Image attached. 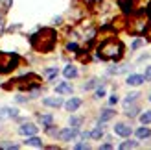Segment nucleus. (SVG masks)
Returning a JSON list of instances; mask_svg holds the SVG:
<instances>
[{"label": "nucleus", "instance_id": "35", "mask_svg": "<svg viewBox=\"0 0 151 150\" xmlns=\"http://www.w3.org/2000/svg\"><path fill=\"white\" fill-rule=\"evenodd\" d=\"M85 2H94V0H85Z\"/></svg>", "mask_w": 151, "mask_h": 150}, {"label": "nucleus", "instance_id": "14", "mask_svg": "<svg viewBox=\"0 0 151 150\" xmlns=\"http://www.w3.org/2000/svg\"><path fill=\"white\" fill-rule=\"evenodd\" d=\"M112 117H114V111H112V109H103V113L100 115V124H103V122L111 121Z\"/></svg>", "mask_w": 151, "mask_h": 150}, {"label": "nucleus", "instance_id": "23", "mask_svg": "<svg viewBox=\"0 0 151 150\" xmlns=\"http://www.w3.org/2000/svg\"><path fill=\"white\" fill-rule=\"evenodd\" d=\"M66 50H70V52H78L79 47H78L76 43H68V44H66Z\"/></svg>", "mask_w": 151, "mask_h": 150}, {"label": "nucleus", "instance_id": "7", "mask_svg": "<svg viewBox=\"0 0 151 150\" xmlns=\"http://www.w3.org/2000/svg\"><path fill=\"white\" fill-rule=\"evenodd\" d=\"M37 130H39V128H37L35 124H29L28 122V124H22L20 128H19V133H20V135H35Z\"/></svg>", "mask_w": 151, "mask_h": 150}, {"label": "nucleus", "instance_id": "28", "mask_svg": "<svg viewBox=\"0 0 151 150\" xmlns=\"http://www.w3.org/2000/svg\"><path fill=\"white\" fill-rule=\"evenodd\" d=\"M116 102H118V96H116V95H112L111 98H109V104H111V106H114Z\"/></svg>", "mask_w": 151, "mask_h": 150}, {"label": "nucleus", "instance_id": "22", "mask_svg": "<svg viewBox=\"0 0 151 150\" xmlns=\"http://www.w3.org/2000/svg\"><path fill=\"white\" fill-rule=\"evenodd\" d=\"M96 98H101V96H105V87H98L96 89V93H94Z\"/></svg>", "mask_w": 151, "mask_h": 150}, {"label": "nucleus", "instance_id": "6", "mask_svg": "<svg viewBox=\"0 0 151 150\" xmlns=\"http://www.w3.org/2000/svg\"><path fill=\"white\" fill-rule=\"evenodd\" d=\"M146 82V76L144 74H129L127 76V80H125V84L127 85H142Z\"/></svg>", "mask_w": 151, "mask_h": 150}, {"label": "nucleus", "instance_id": "30", "mask_svg": "<svg viewBox=\"0 0 151 150\" xmlns=\"http://www.w3.org/2000/svg\"><path fill=\"white\" fill-rule=\"evenodd\" d=\"M2 4L6 6V9H9V7H11V4H13V2H11V0H2Z\"/></svg>", "mask_w": 151, "mask_h": 150}, {"label": "nucleus", "instance_id": "25", "mask_svg": "<svg viewBox=\"0 0 151 150\" xmlns=\"http://www.w3.org/2000/svg\"><path fill=\"white\" fill-rule=\"evenodd\" d=\"M98 85V80H88V84H85V89H92V87H96Z\"/></svg>", "mask_w": 151, "mask_h": 150}, {"label": "nucleus", "instance_id": "11", "mask_svg": "<svg viewBox=\"0 0 151 150\" xmlns=\"http://www.w3.org/2000/svg\"><path fill=\"white\" fill-rule=\"evenodd\" d=\"M55 91H57L59 95H70V93H72V85L65 82V84H59V85L55 87Z\"/></svg>", "mask_w": 151, "mask_h": 150}, {"label": "nucleus", "instance_id": "1", "mask_svg": "<svg viewBox=\"0 0 151 150\" xmlns=\"http://www.w3.org/2000/svg\"><path fill=\"white\" fill-rule=\"evenodd\" d=\"M29 43H32V47L41 52V54H46V52H52L57 43V33L55 30L52 28H41L37 33H33L29 37Z\"/></svg>", "mask_w": 151, "mask_h": 150}, {"label": "nucleus", "instance_id": "31", "mask_svg": "<svg viewBox=\"0 0 151 150\" xmlns=\"http://www.w3.org/2000/svg\"><path fill=\"white\" fill-rule=\"evenodd\" d=\"M76 148H78V150H81V148H88V145H87V143H78V145H76Z\"/></svg>", "mask_w": 151, "mask_h": 150}, {"label": "nucleus", "instance_id": "10", "mask_svg": "<svg viewBox=\"0 0 151 150\" xmlns=\"http://www.w3.org/2000/svg\"><path fill=\"white\" fill-rule=\"evenodd\" d=\"M79 106H81V98H70V100H66V104H65V108H66V111H76V109H79Z\"/></svg>", "mask_w": 151, "mask_h": 150}, {"label": "nucleus", "instance_id": "2", "mask_svg": "<svg viewBox=\"0 0 151 150\" xmlns=\"http://www.w3.org/2000/svg\"><path fill=\"white\" fill-rule=\"evenodd\" d=\"M124 54V44L118 39H109L100 44L98 48V58L101 59H120Z\"/></svg>", "mask_w": 151, "mask_h": 150}, {"label": "nucleus", "instance_id": "29", "mask_svg": "<svg viewBox=\"0 0 151 150\" xmlns=\"http://www.w3.org/2000/svg\"><path fill=\"white\" fill-rule=\"evenodd\" d=\"M144 76H146V80H151V67H146V74H144Z\"/></svg>", "mask_w": 151, "mask_h": 150}, {"label": "nucleus", "instance_id": "19", "mask_svg": "<svg viewBox=\"0 0 151 150\" xmlns=\"http://www.w3.org/2000/svg\"><path fill=\"white\" fill-rule=\"evenodd\" d=\"M137 146H138L137 141H125V143L120 145V148H122V150H125V148H137Z\"/></svg>", "mask_w": 151, "mask_h": 150}, {"label": "nucleus", "instance_id": "21", "mask_svg": "<svg viewBox=\"0 0 151 150\" xmlns=\"http://www.w3.org/2000/svg\"><path fill=\"white\" fill-rule=\"evenodd\" d=\"M81 122H83L81 117H72V119H70V126H72V128H79Z\"/></svg>", "mask_w": 151, "mask_h": 150}, {"label": "nucleus", "instance_id": "17", "mask_svg": "<svg viewBox=\"0 0 151 150\" xmlns=\"http://www.w3.org/2000/svg\"><path fill=\"white\" fill-rule=\"evenodd\" d=\"M138 96H140L138 93H129V95H127V98L124 100V106L127 108V106H129V104H131V102H134V100H137V98H138Z\"/></svg>", "mask_w": 151, "mask_h": 150}, {"label": "nucleus", "instance_id": "9", "mask_svg": "<svg viewBox=\"0 0 151 150\" xmlns=\"http://www.w3.org/2000/svg\"><path fill=\"white\" fill-rule=\"evenodd\" d=\"M19 115V111L15 108H2L0 109V119H15Z\"/></svg>", "mask_w": 151, "mask_h": 150}, {"label": "nucleus", "instance_id": "34", "mask_svg": "<svg viewBox=\"0 0 151 150\" xmlns=\"http://www.w3.org/2000/svg\"><path fill=\"white\" fill-rule=\"evenodd\" d=\"M46 132L50 133V135H55V133H57V130H55V128H46Z\"/></svg>", "mask_w": 151, "mask_h": 150}, {"label": "nucleus", "instance_id": "27", "mask_svg": "<svg viewBox=\"0 0 151 150\" xmlns=\"http://www.w3.org/2000/svg\"><path fill=\"white\" fill-rule=\"evenodd\" d=\"M142 43H144V41H142V39H134V43H133V50H137V48H140V47H142Z\"/></svg>", "mask_w": 151, "mask_h": 150}, {"label": "nucleus", "instance_id": "4", "mask_svg": "<svg viewBox=\"0 0 151 150\" xmlns=\"http://www.w3.org/2000/svg\"><path fill=\"white\" fill-rule=\"evenodd\" d=\"M76 137H78V128H72V126L59 132V139H61V141H72Z\"/></svg>", "mask_w": 151, "mask_h": 150}, {"label": "nucleus", "instance_id": "16", "mask_svg": "<svg viewBox=\"0 0 151 150\" xmlns=\"http://www.w3.org/2000/svg\"><path fill=\"white\" fill-rule=\"evenodd\" d=\"M101 135H103V126H98V128H94L88 133V137H92V139H100Z\"/></svg>", "mask_w": 151, "mask_h": 150}, {"label": "nucleus", "instance_id": "36", "mask_svg": "<svg viewBox=\"0 0 151 150\" xmlns=\"http://www.w3.org/2000/svg\"><path fill=\"white\" fill-rule=\"evenodd\" d=\"M149 102H151V93H149Z\"/></svg>", "mask_w": 151, "mask_h": 150}, {"label": "nucleus", "instance_id": "18", "mask_svg": "<svg viewBox=\"0 0 151 150\" xmlns=\"http://www.w3.org/2000/svg\"><path fill=\"white\" fill-rule=\"evenodd\" d=\"M41 122H42V126H52L54 117H52V115H41Z\"/></svg>", "mask_w": 151, "mask_h": 150}, {"label": "nucleus", "instance_id": "33", "mask_svg": "<svg viewBox=\"0 0 151 150\" xmlns=\"http://www.w3.org/2000/svg\"><path fill=\"white\" fill-rule=\"evenodd\" d=\"M137 111H138L137 108H133L131 111H127V115H129V117H134V115H137Z\"/></svg>", "mask_w": 151, "mask_h": 150}, {"label": "nucleus", "instance_id": "8", "mask_svg": "<svg viewBox=\"0 0 151 150\" xmlns=\"http://www.w3.org/2000/svg\"><path fill=\"white\" fill-rule=\"evenodd\" d=\"M44 106H48V108H61L63 106V100H61V96H48V98H44L42 100Z\"/></svg>", "mask_w": 151, "mask_h": 150}, {"label": "nucleus", "instance_id": "20", "mask_svg": "<svg viewBox=\"0 0 151 150\" xmlns=\"http://www.w3.org/2000/svg\"><path fill=\"white\" fill-rule=\"evenodd\" d=\"M140 122L142 124H149L151 122V111H146V113L140 115Z\"/></svg>", "mask_w": 151, "mask_h": 150}, {"label": "nucleus", "instance_id": "24", "mask_svg": "<svg viewBox=\"0 0 151 150\" xmlns=\"http://www.w3.org/2000/svg\"><path fill=\"white\" fill-rule=\"evenodd\" d=\"M46 76L48 78H55L57 76V69H46Z\"/></svg>", "mask_w": 151, "mask_h": 150}, {"label": "nucleus", "instance_id": "32", "mask_svg": "<svg viewBox=\"0 0 151 150\" xmlns=\"http://www.w3.org/2000/svg\"><path fill=\"white\" fill-rule=\"evenodd\" d=\"M4 28H6V22H4V19H2V17H0V33L4 32Z\"/></svg>", "mask_w": 151, "mask_h": 150}, {"label": "nucleus", "instance_id": "3", "mask_svg": "<svg viewBox=\"0 0 151 150\" xmlns=\"http://www.w3.org/2000/svg\"><path fill=\"white\" fill-rule=\"evenodd\" d=\"M20 63L19 54H13V52H0V74H7L15 71Z\"/></svg>", "mask_w": 151, "mask_h": 150}, {"label": "nucleus", "instance_id": "15", "mask_svg": "<svg viewBox=\"0 0 151 150\" xmlns=\"http://www.w3.org/2000/svg\"><path fill=\"white\" fill-rule=\"evenodd\" d=\"M137 137L138 139H147V137H151V130L146 128V126H142V128L137 130Z\"/></svg>", "mask_w": 151, "mask_h": 150}, {"label": "nucleus", "instance_id": "13", "mask_svg": "<svg viewBox=\"0 0 151 150\" xmlns=\"http://www.w3.org/2000/svg\"><path fill=\"white\" fill-rule=\"evenodd\" d=\"M63 74H65V78H76V76H78V69L72 67V65H68V67L63 69Z\"/></svg>", "mask_w": 151, "mask_h": 150}, {"label": "nucleus", "instance_id": "12", "mask_svg": "<svg viewBox=\"0 0 151 150\" xmlns=\"http://www.w3.org/2000/svg\"><path fill=\"white\" fill-rule=\"evenodd\" d=\"M24 143H26L28 146H37V148H41V146H42V141H41L39 137H35V135H29V137L24 141Z\"/></svg>", "mask_w": 151, "mask_h": 150}, {"label": "nucleus", "instance_id": "5", "mask_svg": "<svg viewBox=\"0 0 151 150\" xmlns=\"http://www.w3.org/2000/svg\"><path fill=\"white\" fill-rule=\"evenodd\" d=\"M131 126H127V124H124V122H118L116 126H114V133L116 135H120V137H129L131 135Z\"/></svg>", "mask_w": 151, "mask_h": 150}, {"label": "nucleus", "instance_id": "26", "mask_svg": "<svg viewBox=\"0 0 151 150\" xmlns=\"http://www.w3.org/2000/svg\"><path fill=\"white\" fill-rule=\"evenodd\" d=\"M144 33H146V37H147V41H151V22H147V26H146V30H144Z\"/></svg>", "mask_w": 151, "mask_h": 150}]
</instances>
